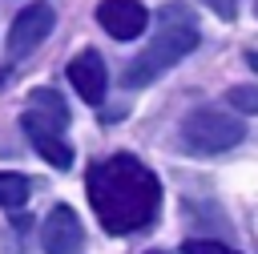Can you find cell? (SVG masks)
Instances as JSON below:
<instances>
[{"label": "cell", "instance_id": "1", "mask_svg": "<svg viewBox=\"0 0 258 254\" xmlns=\"http://www.w3.org/2000/svg\"><path fill=\"white\" fill-rule=\"evenodd\" d=\"M85 194L101 230L117 238L149 230L161 214V181L133 153H113L105 161H93L85 173Z\"/></svg>", "mask_w": 258, "mask_h": 254}, {"label": "cell", "instance_id": "7", "mask_svg": "<svg viewBox=\"0 0 258 254\" xmlns=\"http://www.w3.org/2000/svg\"><path fill=\"white\" fill-rule=\"evenodd\" d=\"M97 24L113 36V40H133L145 32L149 12L141 0H101L97 4Z\"/></svg>", "mask_w": 258, "mask_h": 254}, {"label": "cell", "instance_id": "9", "mask_svg": "<svg viewBox=\"0 0 258 254\" xmlns=\"http://www.w3.org/2000/svg\"><path fill=\"white\" fill-rule=\"evenodd\" d=\"M28 177L24 173H0V206L4 210H20L28 202Z\"/></svg>", "mask_w": 258, "mask_h": 254}, {"label": "cell", "instance_id": "6", "mask_svg": "<svg viewBox=\"0 0 258 254\" xmlns=\"http://www.w3.org/2000/svg\"><path fill=\"white\" fill-rule=\"evenodd\" d=\"M40 246L44 254H81L85 250V226L73 206H52L44 226H40Z\"/></svg>", "mask_w": 258, "mask_h": 254}, {"label": "cell", "instance_id": "2", "mask_svg": "<svg viewBox=\"0 0 258 254\" xmlns=\"http://www.w3.org/2000/svg\"><path fill=\"white\" fill-rule=\"evenodd\" d=\"M198 40H202V28H198V16L185 8V4H165L161 12H157V32H153V40L129 60V69H125V89H145V85H153L161 73H169L177 60H185L194 48H198Z\"/></svg>", "mask_w": 258, "mask_h": 254}, {"label": "cell", "instance_id": "14", "mask_svg": "<svg viewBox=\"0 0 258 254\" xmlns=\"http://www.w3.org/2000/svg\"><path fill=\"white\" fill-rule=\"evenodd\" d=\"M145 254H161V250H145Z\"/></svg>", "mask_w": 258, "mask_h": 254}, {"label": "cell", "instance_id": "4", "mask_svg": "<svg viewBox=\"0 0 258 254\" xmlns=\"http://www.w3.org/2000/svg\"><path fill=\"white\" fill-rule=\"evenodd\" d=\"M242 137H246V125L234 113H226V109H194V113L181 117V129H177L181 149L185 153H198V157L226 153Z\"/></svg>", "mask_w": 258, "mask_h": 254}, {"label": "cell", "instance_id": "11", "mask_svg": "<svg viewBox=\"0 0 258 254\" xmlns=\"http://www.w3.org/2000/svg\"><path fill=\"white\" fill-rule=\"evenodd\" d=\"M185 254H238L234 246L226 242H210V238H189L185 242Z\"/></svg>", "mask_w": 258, "mask_h": 254}, {"label": "cell", "instance_id": "5", "mask_svg": "<svg viewBox=\"0 0 258 254\" xmlns=\"http://www.w3.org/2000/svg\"><path fill=\"white\" fill-rule=\"evenodd\" d=\"M52 24H56L52 4H28V8H20L16 20H12V28H8V60L28 56V52L52 32Z\"/></svg>", "mask_w": 258, "mask_h": 254}, {"label": "cell", "instance_id": "8", "mask_svg": "<svg viewBox=\"0 0 258 254\" xmlns=\"http://www.w3.org/2000/svg\"><path fill=\"white\" fill-rule=\"evenodd\" d=\"M69 81H73V89L89 101V105H101L105 101V60L97 56V48H85V52H77L73 60H69Z\"/></svg>", "mask_w": 258, "mask_h": 254}, {"label": "cell", "instance_id": "12", "mask_svg": "<svg viewBox=\"0 0 258 254\" xmlns=\"http://www.w3.org/2000/svg\"><path fill=\"white\" fill-rule=\"evenodd\" d=\"M206 4H210V8H214L222 20H230V16L238 12V0H206Z\"/></svg>", "mask_w": 258, "mask_h": 254}, {"label": "cell", "instance_id": "15", "mask_svg": "<svg viewBox=\"0 0 258 254\" xmlns=\"http://www.w3.org/2000/svg\"><path fill=\"white\" fill-rule=\"evenodd\" d=\"M254 12H258V0H254Z\"/></svg>", "mask_w": 258, "mask_h": 254}, {"label": "cell", "instance_id": "3", "mask_svg": "<svg viewBox=\"0 0 258 254\" xmlns=\"http://www.w3.org/2000/svg\"><path fill=\"white\" fill-rule=\"evenodd\" d=\"M20 129L28 137V145L52 165V169H69L73 165V145L64 141L69 129V105L56 89H32L28 105L20 113Z\"/></svg>", "mask_w": 258, "mask_h": 254}, {"label": "cell", "instance_id": "10", "mask_svg": "<svg viewBox=\"0 0 258 254\" xmlns=\"http://www.w3.org/2000/svg\"><path fill=\"white\" fill-rule=\"evenodd\" d=\"M226 105L238 113H258V85H234L226 93Z\"/></svg>", "mask_w": 258, "mask_h": 254}, {"label": "cell", "instance_id": "13", "mask_svg": "<svg viewBox=\"0 0 258 254\" xmlns=\"http://www.w3.org/2000/svg\"><path fill=\"white\" fill-rule=\"evenodd\" d=\"M4 77H8V69H0V85H4Z\"/></svg>", "mask_w": 258, "mask_h": 254}]
</instances>
